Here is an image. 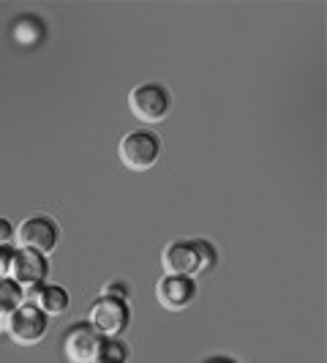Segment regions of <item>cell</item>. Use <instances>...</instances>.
<instances>
[{
	"instance_id": "cell-1",
	"label": "cell",
	"mask_w": 327,
	"mask_h": 363,
	"mask_svg": "<svg viewBox=\"0 0 327 363\" xmlns=\"http://www.w3.org/2000/svg\"><path fill=\"white\" fill-rule=\"evenodd\" d=\"M117 159L131 172H147L161 159V137L145 126L126 131L117 143Z\"/></svg>"
},
{
	"instance_id": "cell-2",
	"label": "cell",
	"mask_w": 327,
	"mask_h": 363,
	"mask_svg": "<svg viewBox=\"0 0 327 363\" xmlns=\"http://www.w3.org/2000/svg\"><path fill=\"white\" fill-rule=\"evenodd\" d=\"M128 109L145 128L156 126L172 112V93L161 82H139L128 93Z\"/></svg>"
},
{
	"instance_id": "cell-3",
	"label": "cell",
	"mask_w": 327,
	"mask_h": 363,
	"mask_svg": "<svg viewBox=\"0 0 327 363\" xmlns=\"http://www.w3.org/2000/svg\"><path fill=\"white\" fill-rule=\"evenodd\" d=\"M0 330L14 342L17 347H36L44 342L47 330H50V317L44 311H38L33 303H22L17 311H11Z\"/></svg>"
},
{
	"instance_id": "cell-4",
	"label": "cell",
	"mask_w": 327,
	"mask_h": 363,
	"mask_svg": "<svg viewBox=\"0 0 327 363\" xmlns=\"http://www.w3.org/2000/svg\"><path fill=\"white\" fill-rule=\"evenodd\" d=\"M57 240H60V227L47 213L22 218L14 230V249H30L44 257H50L57 249Z\"/></svg>"
},
{
	"instance_id": "cell-5",
	"label": "cell",
	"mask_w": 327,
	"mask_h": 363,
	"mask_svg": "<svg viewBox=\"0 0 327 363\" xmlns=\"http://www.w3.org/2000/svg\"><path fill=\"white\" fill-rule=\"evenodd\" d=\"M88 323L101 339H120L131 325V306L112 298H96L88 311Z\"/></svg>"
},
{
	"instance_id": "cell-6",
	"label": "cell",
	"mask_w": 327,
	"mask_h": 363,
	"mask_svg": "<svg viewBox=\"0 0 327 363\" xmlns=\"http://www.w3.org/2000/svg\"><path fill=\"white\" fill-rule=\"evenodd\" d=\"M50 276V257L30 252V249H14L11 255V268H8V279L19 284V290L28 292L36 290L38 284H44Z\"/></svg>"
},
{
	"instance_id": "cell-7",
	"label": "cell",
	"mask_w": 327,
	"mask_h": 363,
	"mask_svg": "<svg viewBox=\"0 0 327 363\" xmlns=\"http://www.w3.org/2000/svg\"><path fill=\"white\" fill-rule=\"evenodd\" d=\"M101 336L91 328V323H74L63 333V358L66 363H96L98 361V350H101Z\"/></svg>"
},
{
	"instance_id": "cell-8",
	"label": "cell",
	"mask_w": 327,
	"mask_h": 363,
	"mask_svg": "<svg viewBox=\"0 0 327 363\" xmlns=\"http://www.w3.org/2000/svg\"><path fill=\"white\" fill-rule=\"evenodd\" d=\"M156 301L166 311H185L197 301V279L194 276H166L156 284Z\"/></svg>"
},
{
	"instance_id": "cell-9",
	"label": "cell",
	"mask_w": 327,
	"mask_h": 363,
	"mask_svg": "<svg viewBox=\"0 0 327 363\" xmlns=\"http://www.w3.org/2000/svg\"><path fill=\"white\" fill-rule=\"evenodd\" d=\"M161 268L166 276H200V257L194 238L169 240L161 252Z\"/></svg>"
},
{
	"instance_id": "cell-10",
	"label": "cell",
	"mask_w": 327,
	"mask_h": 363,
	"mask_svg": "<svg viewBox=\"0 0 327 363\" xmlns=\"http://www.w3.org/2000/svg\"><path fill=\"white\" fill-rule=\"evenodd\" d=\"M25 301L33 303L38 311H44L50 320L60 317V314H66V311L71 309V295H69V290L63 284H50V281H44V284H38L36 290L28 292Z\"/></svg>"
},
{
	"instance_id": "cell-11",
	"label": "cell",
	"mask_w": 327,
	"mask_h": 363,
	"mask_svg": "<svg viewBox=\"0 0 327 363\" xmlns=\"http://www.w3.org/2000/svg\"><path fill=\"white\" fill-rule=\"evenodd\" d=\"M11 36L19 47H36L38 41L47 36V25L38 17H19L11 25Z\"/></svg>"
},
{
	"instance_id": "cell-12",
	"label": "cell",
	"mask_w": 327,
	"mask_h": 363,
	"mask_svg": "<svg viewBox=\"0 0 327 363\" xmlns=\"http://www.w3.org/2000/svg\"><path fill=\"white\" fill-rule=\"evenodd\" d=\"M22 303H25V292L19 290V284H14L8 276L0 279V325H3V320H6L11 311H17Z\"/></svg>"
},
{
	"instance_id": "cell-13",
	"label": "cell",
	"mask_w": 327,
	"mask_h": 363,
	"mask_svg": "<svg viewBox=\"0 0 327 363\" xmlns=\"http://www.w3.org/2000/svg\"><path fill=\"white\" fill-rule=\"evenodd\" d=\"M98 361L107 363H126L128 361V345L120 339H104L98 350Z\"/></svg>"
},
{
	"instance_id": "cell-14",
	"label": "cell",
	"mask_w": 327,
	"mask_h": 363,
	"mask_svg": "<svg viewBox=\"0 0 327 363\" xmlns=\"http://www.w3.org/2000/svg\"><path fill=\"white\" fill-rule=\"evenodd\" d=\"M194 243H197V257H200V276H202V273H207L218 262V249L213 246V243H210V240H205V238H194Z\"/></svg>"
},
{
	"instance_id": "cell-15",
	"label": "cell",
	"mask_w": 327,
	"mask_h": 363,
	"mask_svg": "<svg viewBox=\"0 0 327 363\" xmlns=\"http://www.w3.org/2000/svg\"><path fill=\"white\" fill-rule=\"evenodd\" d=\"M101 298H112V301H123L128 303L131 301V284L123 281V279H112L107 284H101V292H98Z\"/></svg>"
},
{
	"instance_id": "cell-16",
	"label": "cell",
	"mask_w": 327,
	"mask_h": 363,
	"mask_svg": "<svg viewBox=\"0 0 327 363\" xmlns=\"http://www.w3.org/2000/svg\"><path fill=\"white\" fill-rule=\"evenodd\" d=\"M14 230H17V224L11 218L0 216V246H11L14 249Z\"/></svg>"
},
{
	"instance_id": "cell-17",
	"label": "cell",
	"mask_w": 327,
	"mask_h": 363,
	"mask_svg": "<svg viewBox=\"0 0 327 363\" xmlns=\"http://www.w3.org/2000/svg\"><path fill=\"white\" fill-rule=\"evenodd\" d=\"M11 255H14V249H11V246H0V279H6V276H8V268H11Z\"/></svg>"
},
{
	"instance_id": "cell-18",
	"label": "cell",
	"mask_w": 327,
	"mask_h": 363,
	"mask_svg": "<svg viewBox=\"0 0 327 363\" xmlns=\"http://www.w3.org/2000/svg\"><path fill=\"white\" fill-rule=\"evenodd\" d=\"M202 363H240V361L229 358V355H213V358H207V361H202Z\"/></svg>"
},
{
	"instance_id": "cell-19",
	"label": "cell",
	"mask_w": 327,
	"mask_h": 363,
	"mask_svg": "<svg viewBox=\"0 0 327 363\" xmlns=\"http://www.w3.org/2000/svg\"><path fill=\"white\" fill-rule=\"evenodd\" d=\"M96 363H107V361H96Z\"/></svg>"
}]
</instances>
